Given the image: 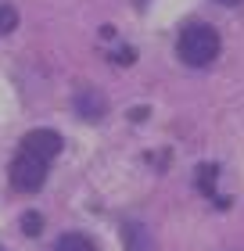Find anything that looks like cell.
I'll return each mask as SVG.
<instances>
[{"mask_svg": "<svg viewBox=\"0 0 244 251\" xmlns=\"http://www.w3.org/2000/svg\"><path fill=\"white\" fill-rule=\"evenodd\" d=\"M47 162H40V158H32L26 151L15 154V162H11V187L22 190V194H36L43 183H47Z\"/></svg>", "mask_w": 244, "mask_h": 251, "instance_id": "7a4b0ae2", "label": "cell"}, {"mask_svg": "<svg viewBox=\"0 0 244 251\" xmlns=\"http://www.w3.org/2000/svg\"><path fill=\"white\" fill-rule=\"evenodd\" d=\"M15 29H18V11L11 4H0V36H7Z\"/></svg>", "mask_w": 244, "mask_h": 251, "instance_id": "ba28073f", "label": "cell"}, {"mask_svg": "<svg viewBox=\"0 0 244 251\" xmlns=\"http://www.w3.org/2000/svg\"><path fill=\"white\" fill-rule=\"evenodd\" d=\"M176 54L183 58V65L190 68H205L219 58V32L205 22H187L180 29V40H176Z\"/></svg>", "mask_w": 244, "mask_h": 251, "instance_id": "6da1fadb", "label": "cell"}, {"mask_svg": "<svg viewBox=\"0 0 244 251\" xmlns=\"http://www.w3.org/2000/svg\"><path fill=\"white\" fill-rule=\"evenodd\" d=\"M22 233L26 237H40L43 233V215L40 212H26L22 215Z\"/></svg>", "mask_w": 244, "mask_h": 251, "instance_id": "9c48e42d", "label": "cell"}, {"mask_svg": "<svg viewBox=\"0 0 244 251\" xmlns=\"http://www.w3.org/2000/svg\"><path fill=\"white\" fill-rule=\"evenodd\" d=\"M72 108H76L79 119H90V122H101L104 115H108V100H104V94H101V90H94V86H83V90H79L76 100H72Z\"/></svg>", "mask_w": 244, "mask_h": 251, "instance_id": "277c9868", "label": "cell"}, {"mask_svg": "<svg viewBox=\"0 0 244 251\" xmlns=\"http://www.w3.org/2000/svg\"><path fill=\"white\" fill-rule=\"evenodd\" d=\"M216 4H226V7H237L241 0H216Z\"/></svg>", "mask_w": 244, "mask_h": 251, "instance_id": "30bf717a", "label": "cell"}, {"mask_svg": "<svg viewBox=\"0 0 244 251\" xmlns=\"http://www.w3.org/2000/svg\"><path fill=\"white\" fill-rule=\"evenodd\" d=\"M122 237H126V251H151V237L140 223H126Z\"/></svg>", "mask_w": 244, "mask_h": 251, "instance_id": "8992f818", "label": "cell"}, {"mask_svg": "<svg viewBox=\"0 0 244 251\" xmlns=\"http://www.w3.org/2000/svg\"><path fill=\"white\" fill-rule=\"evenodd\" d=\"M18 151H26V154H32V158H40V162L51 165L54 158L61 154V136H57L54 129H32V133L22 136Z\"/></svg>", "mask_w": 244, "mask_h": 251, "instance_id": "3957f363", "label": "cell"}, {"mask_svg": "<svg viewBox=\"0 0 244 251\" xmlns=\"http://www.w3.org/2000/svg\"><path fill=\"white\" fill-rule=\"evenodd\" d=\"M54 251H97V244L86 233H65V237H57Z\"/></svg>", "mask_w": 244, "mask_h": 251, "instance_id": "52a82bcc", "label": "cell"}, {"mask_svg": "<svg viewBox=\"0 0 244 251\" xmlns=\"http://www.w3.org/2000/svg\"><path fill=\"white\" fill-rule=\"evenodd\" d=\"M194 183H197V190L201 194H208V198H212V204L216 208H230V198H223V194L216 190V179H219V165H212V162H205V165H197L194 169Z\"/></svg>", "mask_w": 244, "mask_h": 251, "instance_id": "5b68a950", "label": "cell"}]
</instances>
